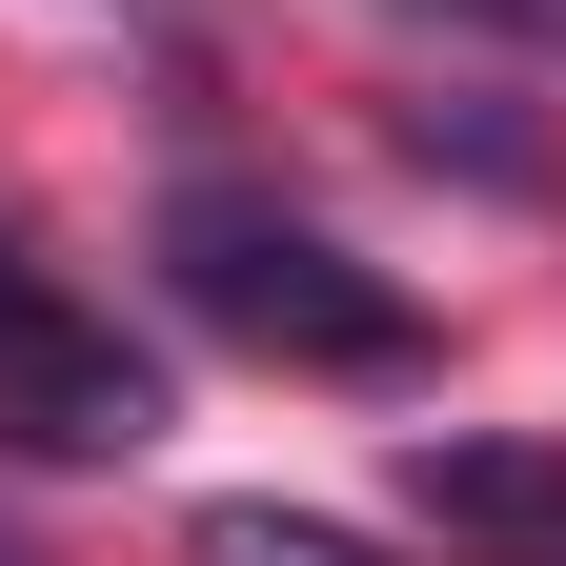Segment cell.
I'll return each instance as SVG.
<instances>
[{"instance_id": "cell-1", "label": "cell", "mask_w": 566, "mask_h": 566, "mask_svg": "<svg viewBox=\"0 0 566 566\" xmlns=\"http://www.w3.org/2000/svg\"><path fill=\"white\" fill-rule=\"evenodd\" d=\"M163 263H182V304L223 324V344H263V365H324V385H405L424 365V304L385 263H344L324 223H283V202H243V182H182L163 202Z\"/></svg>"}, {"instance_id": "cell-2", "label": "cell", "mask_w": 566, "mask_h": 566, "mask_svg": "<svg viewBox=\"0 0 566 566\" xmlns=\"http://www.w3.org/2000/svg\"><path fill=\"white\" fill-rule=\"evenodd\" d=\"M142 424H163V365L122 324H82L61 283H0V446L21 465H122Z\"/></svg>"}, {"instance_id": "cell-3", "label": "cell", "mask_w": 566, "mask_h": 566, "mask_svg": "<svg viewBox=\"0 0 566 566\" xmlns=\"http://www.w3.org/2000/svg\"><path fill=\"white\" fill-rule=\"evenodd\" d=\"M405 506L446 526L465 566H566V446H526V424H424Z\"/></svg>"}, {"instance_id": "cell-4", "label": "cell", "mask_w": 566, "mask_h": 566, "mask_svg": "<svg viewBox=\"0 0 566 566\" xmlns=\"http://www.w3.org/2000/svg\"><path fill=\"white\" fill-rule=\"evenodd\" d=\"M202 566H385V546L324 506H202Z\"/></svg>"}, {"instance_id": "cell-5", "label": "cell", "mask_w": 566, "mask_h": 566, "mask_svg": "<svg viewBox=\"0 0 566 566\" xmlns=\"http://www.w3.org/2000/svg\"><path fill=\"white\" fill-rule=\"evenodd\" d=\"M465 21H506V41H546V61H566V0H465Z\"/></svg>"}, {"instance_id": "cell-6", "label": "cell", "mask_w": 566, "mask_h": 566, "mask_svg": "<svg viewBox=\"0 0 566 566\" xmlns=\"http://www.w3.org/2000/svg\"><path fill=\"white\" fill-rule=\"evenodd\" d=\"M0 283H21V243H0Z\"/></svg>"}, {"instance_id": "cell-7", "label": "cell", "mask_w": 566, "mask_h": 566, "mask_svg": "<svg viewBox=\"0 0 566 566\" xmlns=\"http://www.w3.org/2000/svg\"><path fill=\"white\" fill-rule=\"evenodd\" d=\"M0 566H21V546H0Z\"/></svg>"}]
</instances>
